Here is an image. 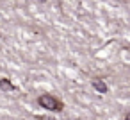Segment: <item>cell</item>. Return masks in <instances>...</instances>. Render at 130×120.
Here are the masks:
<instances>
[{"label": "cell", "instance_id": "cell-1", "mask_svg": "<svg viewBox=\"0 0 130 120\" xmlns=\"http://www.w3.org/2000/svg\"><path fill=\"white\" fill-rule=\"evenodd\" d=\"M38 104H39L41 107L52 111V113H59V111H62V107H64V104H62L59 99H55L54 95H48V93L39 95V97H38Z\"/></svg>", "mask_w": 130, "mask_h": 120}, {"label": "cell", "instance_id": "cell-2", "mask_svg": "<svg viewBox=\"0 0 130 120\" xmlns=\"http://www.w3.org/2000/svg\"><path fill=\"white\" fill-rule=\"evenodd\" d=\"M91 84H93V88L98 91V93H107V84H105V81L103 79H100V77H94L93 81H91Z\"/></svg>", "mask_w": 130, "mask_h": 120}, {"label": "cell", "instance_id": "cell-3", "mask_svg": "<svg viewBox=\"0 0 130 120\" xmlns=\"http://www.w3.org/2000/svg\"><path fill=\"white\" fill-rule=\"evenodd\" d=\"M0 90H2V91H13V90H16V86L7 77H2V79H0Z\"/></svg>", "mask_w": 130, "mask_h": 120}, {"label": "cell", "instance_id": "cell-4", "mask_svg": "<svg viewBox=\"0 0 130 120\" xmlns=\"http://www.w3.org/2000/svg\"><path fill=\"white\" fill-rule=\"evenodd\" d=\"M36 120H54V118H52V116H45V115H38Z\"/></svg>", "mask_w": 130, "mask_h": 120}, {"label": "cell", "instance_id": "cell-5", "mask_svg": "<svg viewBox=\"0 0 130 120\" xmlns=\"http://www.w3.org/2000/svg\"><path fill=\"white\" fill-rule=\"evenodd\" d=\"M125 120H130V113H126V115H125Z\"/></svg>", "mask_w": 130, "mask_h": 120}, {"label": "cell", "instance_id": "cell-6", "mask_svg": "<svg viewBox=\"0 0 130 120\" xmlns=\"http://www.w3.org/2000/svg\"><path fill=\"white\" fill-rule=\"evenodd\" d=\"M75 120H84V118H75Z\"/></svg>", "mask_w": 130, "mask_h": 120}]
</instances>
